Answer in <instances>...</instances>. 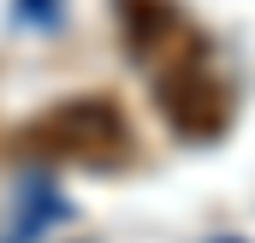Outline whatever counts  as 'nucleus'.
Masks as SVG:
<instances>
[{
	"mask_svg": "<svg viewBox=\"0 0 255 243\" xmlns=\"http://www.w3.org/2000/svg\"><path fill=\"white\" fill-rule=\"evenodd\" d=\"M24 148L42 160H65V166H119L130 154V124L113 95H77L30 124Z\"/></svg>",
	"mask_w": 255,
	"mask_h": 243,
	"instance_id": "obj_1",
	"label": "nucleus"
},
{
	"mask_svg": "<svg viewBox=\"0 0 255 243\" xmlns=\"http://www.w3.org/2000/svg\"><path fill=\"white\" fill-rule=\"evenodd\" d=\"M148 83H154V101H160L166 124H172L184 142H214V136H226V124H232V83L220 77L214 48L160 65Z\"/></svg>",
	"mask_w": 255,
	"mask_h": 243,
	"instance_id": "obj_2",
	"label": "nucleus"
},
{
	"mask_svg": "<svg viewBox=\"0 0 255 243\" xmlns=\"http://www.w3.org/2000/svg\"><path fill=\"white\" fill-rule=\"evenodd\" d=\"M119 36H125L130 60L142 65L148 77H154L160 65L208 48V36L190 24V12H184L178 0H119Z\"/></svg>",
	"mask_w": 255,
	"mask_h": 243,
	"instance_id": "obj_3",
	"label": "nucleus"
}]
</instances>
